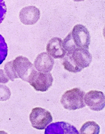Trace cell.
Instances as JSON below:
<instances>
[{"label": "cell", "mask_w": 105, "mask_h": 134, "mask_svg": "<svg viewBox=\"0 0 105 134\" xmlns=\"http://www.w3.org/2000/svg\"><path fill=\"white\" fill-rule=\"evenodd\" d=\"M85 92L79 88H74L65 92L61 98L60 103L64 108L75 110L85 107L84 100Z\"/></svg>", "instance_id": "6da1fadb"}, {"label": "cell", "mask_w": 105, "mask_h": 134, "mask_svg": "<svg viewBox=\"0 0 105 134\" xmlns=\"http://www.w3.org/2000/svg\"><path fill=\"white\" fill-rule=\"evenodd\" d=\"M75 2H81V1H84L85 0H73Z\"/></svg>", "instance_id": "e0dca14e"}, {"label": "cell", "mask_w": 105, "mask_h": 134, "mask_svg": "<svg viewBox=\"0 0 105 134\" xmlns=\"http://www.w3.org/2000/svg\"><path fill=\"white\" fill-rule=\"evenodd\" d=\"M100 128L94 121H88L83 124L80 130V132L82 134H98Z\"/></svg>", "instance_id": "4fadbf2b"}, {"label": "cell", "mask_w": 105, "mask_h": 134, "mask_svg": "<svg viewBox=\"0 0 105 134\" xmlns=\"http://www.w3.org/2000/svg\"><path fill=\"white\" fill-rule=\"evenodd\" d=\"M8 46L3 37L0 34V65L5 60L8 55Z\"/></svg>", "instance_id": "9a60e30c"}, {"label": "cell", "mask_w": 105, "mask_h": 134, "mask_svg": "<svg viewBox=\"0 0 105 134\" xmlns=\"http://www.w3.org/2000/svg\"><path fill=\"white\" fill-rule=\"evenodd\" d=\"M84 100L85 105L92 110L100 111L105 107V96L101 91H89L85 94Z\"/></svg>", "instance_id": "5b68a950"}, {"label": "cell", "mask_w": 105, "mask_h": 134, "mask_svg": "<svg viewBox=\"0 0 105 134\" xmlns=\"http://www.w3.org/2000/svg\"><path fill=\"white\" fill-rule=\"evenodd\" d=\"M45 134H79L74 126L63 121L52 123L45 129Z\"/></svg>", "instance_id": "9c48e42d"}, {"label": "cell", "mask_w": 105, "mask_h": 134, "mask_svg": "<svg viewBox=\"0 0 105 134\" xmlns=\"http://www.w3.org/2000/svg\"><path fill=\"white\" fill-rule=\"evenodd\" d=\"M62 40L58 37L51 38L47 44L48 53L55 59L63 58L67 54V52L62 45Z\"/></svg>", "instance_id": "30bf717a"}, {"label": "cell", "mask_w": 105, "mask_h": 134, "mask_svg": "<svg viewBox=\"0 0 105 134\" xmlns=\"http://www.w3.org/2000/svg\"><path fill=\"white\" fill-rule=\"evenodd\" d=\"M29 119L32 126L39 130L45 129L53 121L51 113L45 109L40 107L34 108L30 114Z\"/></svg>", "instance_id": "7a4b0ae2"}, {"label": "cell", "mask_w": 105, "mask_h": 134, "mask_svg": "<svg viewBox=\"0 0 105 134\" xmlns=\"http://www.w3.org/2000/svg\"><path fill=\"white\" fill-rule=\"evenodd\" d=\"M71 33L77 47L89 49L91 42V37L86 27L80 24L76 25L73 27Z\"/></svg>", "instance_id": "277c9868"}, {"label": "cell", "mask_w": 105, "mask_h": 134, "mask_svg": "<svg viewBox=\"0 0 105 134\" xmlns=\"http://www.w3.org/2000/svg\"><path fill=\"white\" fill-rule=\"evenodd\" d=\"M72 53H67L63 59L62 64L64 69L69 72L76 73L81 72L82 69L78 66L74 61L71 55Z\"/></svg>", "instance_id": "7c38bea8"}, {"label": "cell", "mask_w": 105, "mask_h": 134, "mask_svg": "<svg viewBox=\"0 0 105 134\" xmlns=\"http://www.w3.org/2000/svg\"><path fill=\"white\" fill-rule=\"evenodd\" d=\"M62 45L67 53H72L77 48H78L74 42L71 32L64 39L62 42Z\"/></svg>", "instance_id": "5bb4252c"}, {"label": "cell", "mask_w": 105, "mask_h": 134, "mask_svg": "<svg viewBox=\"0 0 105 134\" xmlns=\"http://www.w3.org/2000/svg\"><path fill=\"white\" fill-rule=\"evenodd\" d=\"M53 81L51 73L37 71L29 84L36 91L45 92L52 86Z\"/></svg>", "instance_id": "8992f818"}, {"label": "cell", "mask_w": 105, "mask_h": 134, "mask_svg": "<svg viewBox=\"0 0 105 134\" xmlns=\"http://www.w3.org/2000/svg\"><path fill=\"white\" fill-rule=\"evenodd\" d=\"M7 12V8L4 0H0V24L5 18Z\"/></svg>", "instance_id": "2e32d148"}, {"label": "cell", "mask_w": 105, "mask_h": 134, "mask_svg": "<svg viewBox=\"0 0 105 134\" xmlns=\"http://www.w3.org/2000/svg\"><path fill=\"white\" fill-rule=\"evenodd\" d=\"M15 66L19 77L29 83L37 72L34 65L26 57H17L15 60Z\"/></svg>", "instance_id": "3957f363"}, {"label": "cell", "mask_w": 105, "mask_h": 134, "mask_svg": "<svg viewBox=\"0 0 105 134\" xmlns=\"http://www.w3.org/2000/svg\"><path fill=\"white\" fill-rule=\"evenodd\" d=\"M72 58L76 65L82 69L90 66L92 57L88 49L78 48L71 53Z\"/></svg>", "instance_id": "8fae6325"}, {"label": "cell", "mask_w": 105, "mask_h": 134, "mask_svg": "<svg viewBox=\"0 0 105 134\" xmlns=\"http://www.w3.org/2000/svg\"><path fill=\"white\" fill-rule=\"evenodd\" d=\"M55 64L54 59L47 52H43L37 55L34 66L39 72L48 73L52 71Z\"/></svg>", "instance_id": "ba28073f"}, {"label": "cell", "mask_w": 105, "mask_h": 134, "mask_svg": "<svg viewBox=\"0 0 105 134\" xmlns=\"http://www.w3.org/2000/svg\"><path fill=\"white\" fill-rule=\"evenodd\" d=\"M40 17V12L34 6H29L22 9L19 13L21 22L26 25L36 24Z\"/></svg>", "instance_id": "52a82bcc"}]
</instances>
